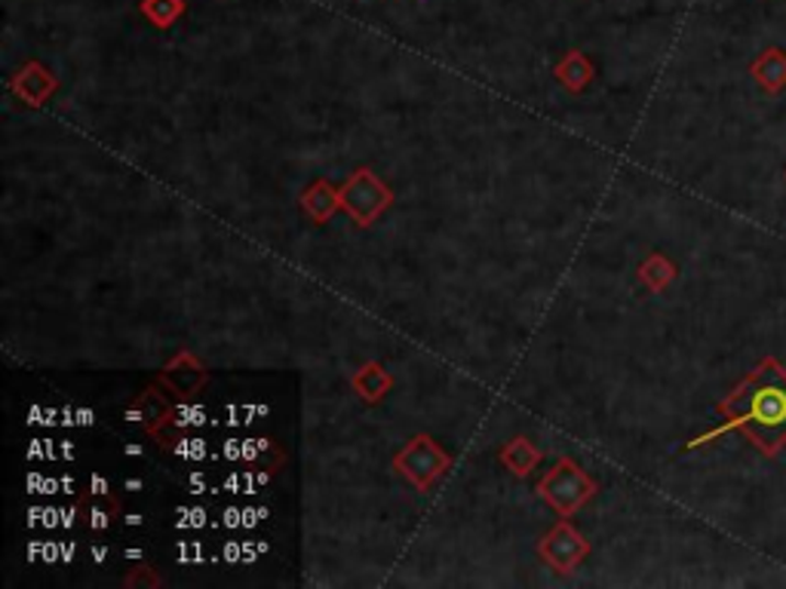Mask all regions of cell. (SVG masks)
Masks as SVG:
<instances>
[{"mask_svg": "<svg viewBox=\"0 0 786 589\" xmlns=\"http://www.w3.org/2000/svg\"><path fill=\"white\" fill-rule=\"evenodd\" d=\"M206 381H209L206 366H203L197 357H191L187 350L175 354V357L160 369V384L170 390L172 396H182V400H194Z\"/></svg>", "mask_w": 786, "mask_h": 589, "instance_id": "cell-6", "label": "cell"}, {"mask_svg": "<svg viewBox=\"0 0 786 589\" xmlns=\"http://www.w3.org/2000/svg\"><path fill=\"white\" fill-rule=\"evenodd\" d=\"M105 556H109V550H105V546H93L95 562H105Z\"/></svg>", "mask_w": 786, "mask_h": 589, "instance_id": "cell-28", "label": "cell"}, {"mask_svg": "<svg viewBox=\"0 0 786 589\" xmlns=\"http://www.w3.org/2000/svg\"><path fill=\"white\" fill-rule=\"evenodd\" d=\"M390 203H394L390 187L372 170H356L341 187V209L354 218V224L360 228L375 224Z\"/></svg>", "mask_w": 786, "mask_h": 589, "instance_id": "cell-3", "label": "cell"}, {"mask_svg": "<svg viewBox=\"0 0 786 589\" xmlns=\"http://www.w3.org/2000/svg\"><path fill=\"white\" fill-rule=\"evenodd\" d=\"M750 74L755 83L768 95H777L786 90V49L768 47L759 53V59L750 65Z\"/></svg>", "mask_w": 786, "mask_h": 589, "instance_id": "cell-8", "label": "cell"}, {"mask_svg": "<svg viewBox=\"0 0 786 589\" xmlns=\"http://www.w3.org/2000/svg\"><path fill=\"white\" fill-rule=\"evenodd\" d=\"M126 587H160V577L151 568H141V571L126 577Z\"/></svg>", "mask_w": 786, "mask_h": 589, "instance_id": "cell-20", "label": "cell"}, {"mask_svg": "<svg viewBox=\"0 0 786 589\" xmlns=\"http://www.w3.org/2000/svg\"><path fill=\"white\" fill-rule=\"evenodd\" d=\"M124 522H126V526H133V528L145 526V516H141V512H129V516H124Z\"/></svg>", "mask_w": 786, "mask_h": 589, "instance_id": "cell-24", "label": "cell"}, {"mask_svg": "<svg viewBox=\"0 0 786 589\" xmlns=\"http://www.w3.org/2000/svg\"><path fill=\"white\" fill-rule=\"evenodd\" d=\"M240 461H247L249 466H259V470H271V473H274V466L283 461V451L277 449V442L255 436V439H243V458H240Z\"/></svg>", "mask_w": 786, "mask_h": 589, "instance_id": "cell-16", "label": "cell"}, {"mask_svg": "<svg viewBox=\"0 0 786 589\" xmlns=\"http://www.w3.org/2000/svg\"><path fill=\"white\" fill-rule=\"evenodd\" d=\"M538 495L554 507L559 516H574L590 497L596 495V482L586 476L581 466L562 458L559 464L538 482Z\"/></svg>", "mask_w": 786, "mask_h": 589, "instance_id": "cell-2", "label": "cell"}, {"mask_svg": "<svg viewBox=\"0 0 786 589\" xmlns=\"http://www.w3.org/2000/svg\"><path fill=\"white\" fill-rule=\"evenodd\" d=\"M10 90L32 108H41L49 95L59 90V78L47 71L41 62H29L22 71H16V78L10 80Z\"/></svg>", "mask_w": 786, "mask_h": 589, "instance_id": "cell-7", "label": "cell"}, {"mask_svg": "<svg viewBox=\"0 0 786 589\" xmlns=\"http://www.w3.org/2000/svg\"><path fill=\"white\" fill-rule=\"evenodd\" d=\"M78 424H83V427H90L93 424V412L90 408H78Z\"/></svg>", "mask_w": 786, "mask_h": 589, "instance_id": "cell-25", "label": "cell"}, {"mask_svg": "<svg viewBox=\"0 0 786 589\" xmlns=\"http://www.w3.org/2000/svg\"><path fill=\"white\" fill-rule=\"evenodd\" d=\"M124 451L129 454V458H139L141 446H136V442H129V446H124Z\"/></svg>", "mask_w": 786, "mask_h": 589, "instance_id": "cell-27", "label": "cell"}, {"mask_svg": "<svg viewBox=\"0 0 786 589\" xmlns=\"http://www.w3.org/2000/svg\"><path fill=\"white\" fill-rule=\"evenodd\" d=\"M351 384H354V390L366 400L369 405L375 403H381L387 396V390L394 388V378H390V372H387L385 366H378V362H366L360 372L351 378Z\"/></svg>", "mask_w": 786, "mask_h": 589, "instance_id": "cell-11", "label": "cell"}, {"mask_svg": "<svg viewBox=\"0 0 786 589\" xmlns=\"http://www.w3.org/2000/svg\"><path fill=\"white\" fill-rule=\"evenodd\" d=\"M501 464L508 466L513 476H532V470L540 464V451L525 439V436H516V439H510L508 446L501 449Z\"/></svg>", "mask_w": 786, "mask_h": 589, "instance_id": "cell-13", "label": "cell"}, {"mask_svg": "<svg viewBox=\"0 0 786 589\" xmlns=\"http://www.w3.org/2000/svg\"><path fill=\"white\" fill-rule=\"evenodd\" d=\"M556 80L566 90H571V93H584L586 86H590V80H593V62L586 59L581 49H571L569 56L556 65Z\"/></svg>", "mask_w": 786, "mask_h": 589, "instance_id": "cell-12", "label": "cell"}, {"mask_svg": "<svg viewBox=\"0 0 786 589\" xmlns=\"http://www.w3.org/2000/svg\"><path fill=\"white\" fill-rule=\"evenodd\" d=\"M394 466H397L415 488L428 492L433 482L440 480L448 466H452V458H448V451L443 449L433 436L421 434L402 446L400 454L394 458Z\"/></svg>", "mask_w": 786, "mask_h": 589, "instance_id": "cell-4", "label": "cell"}, {"mask_svg": "<svg viewBox=\"0 0 786 589\" xmlns=\"http://www.w3.org/2000/svg\"><path fill=\"white\" fill-rule=\"evenodd\" d=\"M784 178H786V175H784Z\"/></svg>", "mask_w": 786, "mask_h": 589, "instance_id": "cell-34", "label": "cell"}, {"mask_svg": "<svg viewBox=\"0 0 786 589\" xmlns=\"http://www.w3.org/2000/svg\"><path fill=\"white\" fill-rule=\"evenodd\" d=\"M179 516H182V519L175 522L179 528H203L206 526V522H203V519H206L203 507H187V510H179Z\"/></svg>", "mask_w": 786, "mask_h": 589, "instance_id": "cell-19", "label": "cell"}, {"mask_svg": "<svg viewBox=\"0 0 786 589\" xmlns=\"http://www.w3.org/2000/svg\"><path fill=\"white\" fill-rule=\"evenodd\" d=\"M172 408L175 405L160 393V388H148L145 393L139 396V403L133 405L129 412H126V420H133V424H139L145 427L148 434H155L157 427L163 424V420L172 418Z\"/></svg>", "mask_w": 786, "mask_h": 589, "instance_id": "cell-9", "label": "cell"}, {"mask_svg": "<svg viewBox=\"0 0 786 589\" xmlns=\"http://www.w3.org/2000/svg\"><path fill=\"white\" fill-rule=\"evenodd\" d=\"M185 0H141V16L148 19L155 28H172L179 19L185 16Z\"/></svg>", "mask_w": 786, "mask_h": 589, "instance_id": "cell-15", "label": "cell"}, {"mask_svg": "<svg viewBox=\"0 0 786 589\" xmlns=\"http://www.w3.org/2000/svg\"><path fill=\"white\" fill-rule=\"evenodd\" d=\"M90 495L93 497H111V485L105 476H90Z\"/></svg>", "mask_w": 786, "mask_h": 589, "instance_id": "cell-21", "label": "cell"}, {"mask_svg": "<svg viewBox=\"0 0 786 589\" xmlns=\"http://www.w3.org/2000/svg\"><path fill=\"white\" fill-rule=\"evenodd\" d=\"M62 488H65V495H75V482H71V476H65Z\"/></svg>", "mask_w": 786, "mask_h": 589, "instance_id": "cell-30", "label": "cell"}, {"mask_svg": "<svg viewBox=\"0 0 786 589\" xmlns=\"http://www.w3.org/2000/svg\"><path fill=\"white\" fill-rule=\"evenodd\" d=\"M225 558H228V562H240V558H243V543H228V546H225Z\"/></svg>", "mask_w": 786, "mask_h": 589, "instance_id": "cell-23", "label": "cell"}, {"mask_svg": "<svg viewBox=\"0 0 786 589\" xmlns=\"http://www.w3.org/2000/svg\"><path fill=\"white\" fill-rule=\"evenodd\" d=\"M59 446H62L65 461H71V458H75V449H71V442H59Z\"/></svg>", "mask_w": 786, "mask_h": 589, "instance_id": "cell-29", "label": "cell"}, {"mask_svg": "<svg viewBox=\"0 0 786 589\" xmlns=\"http://www.w3.org/2000/svg\"><path fill=\"white\" fill-rule=\"evenodd\" d=\"M126 558H141V550H126Z\"/></svg>", "mask_w": 786, "mask_h": 589, "instance_id": "cell-33", "label": "cell"}, {"mask_svg": "<svg viewBox=\"0 0 786 589\" xmlns=\"http://www.w3.org/2000/svg\"><path fill=\"white\" fill-rule=\"evenodd\" d=\"M126 488H129V492H139L141 480H129V482H126Z\"/></svg>", "mask_w": 786, "mask_h": 589, "instance_id": "cell-31", "label": "cell"}, {"mask_svg": "<svg viewBox=\"0 0 786 589\" xmlns=\"http://www.w3.org/2000/svg\"><path fill=\"white\" fill-rule=\"evenodd\" d=\"M538 556L559 574H571L586 556H590V543L584 541V534L571 522H556L547 538L538 543Z\"/></svg>", "mask_w": 786, "mask_h": 589, "instance_id": "cell-5", "label": "cell"}, {"mask_svg": "<svg viewBox=\"0 0 786 589\" xmlns=\"http://www.w3.org/2000/svg\"><path fill=\"white\" fill-rule=\"evenodd\" d=\"M676 264L670 262L663 252H651L646 262L639 264V282L646 286L648 292H663L673 279H676Z\"/></svg>", "mask_w": 786, "mask_h": 589, "instance_id": "cell-14", "label": "cell"}, {"mask_svg": "<svg viewBox=\"0 0 786 589\" xmlns=\"http://www.w3.org/2000/svg\"><path fill=\"white\" fill-rule=\"evenodd\" d=\"M221 526L225 528L243 526V510H240V507H228V510H225V519H221Z\"/></svg>", "mask_w": 786, "mask_h": 589, "instance_id": "cell-22", "label": "cell"}, {"mask_svg": "<svg viewBox=\"0 0 786 589\" xmlns=\"http://www.w3.org/2000/svg\"><path fill=\"white\" fill-rule=\"evenodd\" d=\"M62 528H71L75 526V516H78V507H71V510H62Z\"/></svg>", "mask_w": 786, "mask_h": 589, "instance_id": "cell-26", "label": "cell"}, {"mask_svg": "<svg viewBox=\"0 0 786 589\" xmlns=\"http://www.w3.org/2000/svg\"><path fill=\"white\" fill-rule=\"evenodd\" d=\"M114 516H117V500L114 497H93L90 500V528L93 531H105Z\"/></svg>", "mask_w": 786, "mask_h": 589, "instance_id": "cell-17", "label": "cell"}, {"mask_svg": "<svg viewBox=\"0 0 786 589\" xmlns=\"http://www.w3.org/2000/svg\"><path fill=\"white\" fill-rule=\"evenodd\" d=\"M37 556H41V543H32V553H29V558H32V562H34V558H37Z\"/></svg>", "mask_w": 786, "mask_h": 589, "instance_id": "cell-32", "label": "cell"}, {"mask_svg": "<svg viewBox=\"0 0 786 589\" xmlns=\"http://www.w3.org/2000/svg\"><path fill=\"white\" fill-rule=\"evenodd\" d=\"M722 424L697 436L685 449H700L725 430H740L765 458H777L786 446V366L777 357L759 359L753 372L716 405Z\"/></svg>", "mask_w": 786, "mask_h": 589, "instance_id": "cell-1", "label": "cell"}, {"mask_svg": "<svg viewBox=\"0 0 786 589\" xmlns=\"http://www.w3.org/2000/svg\"><path fill=\"white\" fill-rule=\"evenodd\" d=\"M172 451H175L179 458H187V461H201L203 454H206V442H203V439H185V436H182Z\"/></svg>", "mask_w": 786, "mask_h": 589, "instance_id": "cell-18", "label": "cell"}, {"mask_svg": "<svg viewBox=\"0 0 786 589\" xmlns=\"http://www.w3.org/2000/svg\"><path fill=\"white\" fill-rule=\"evenodd\" d=\"M301 209L308 212L317 224H323L341 209V190L332 182H314V185L301 194Z\"/></svg>", "mask_w": 786, "mask_h": 589, "instance_id": "cell-10", "label": "cell"}]
</instances>
